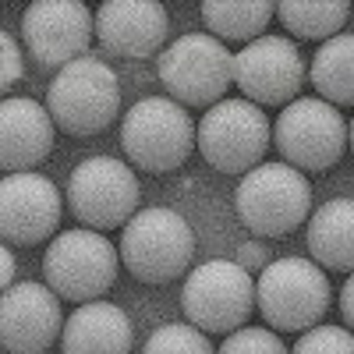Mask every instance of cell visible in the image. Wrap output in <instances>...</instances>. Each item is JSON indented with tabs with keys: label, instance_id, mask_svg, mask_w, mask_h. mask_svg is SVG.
<instances>
[{
	"label": "cell",
	"instance_id": "cell-1",
	"mask_svg": "<svg viewBox=\"0 0 354 354\" xmlns=\"http://www.w3.org/2000/svg\"><path fill=\"white\" fill-rule=\"evenodd\" d=\"M326 270L312 259H277L255 280V308L277 333H308L330 312Z\"/></svg>",
	"mask_w": 354,
	"mask_h": 354
},
{
	"label": "cell",
	"instance_id": "cell-2",
	"mask_svg": "<svg viewBox=\"0 0 354 354\" xmlns=\"http://www.w3.org/2000/svg\"><path fill=\"white\" fill-rule=\"evenodd\" d=\"M198 145V124L177 100H138L121 121V149L145 174H170Z\"/></svg>",
	"mask_w": 354,
	"mask_h": 354
},
{
	"label": "cell",
	"instance_id": "cell-3",
	"mask_svg": "<svg viewBox=\"0 0 354 354\" xmlns=\"http://www.w3.org/2000/svg\"><path fill=\"white\" fill-rule=\"evenodd\" d=\"M46 110L53 124L68 135H100L113 124L117 110H121V85L117 75L96 61V57H82L57 71V78L46 88Z\"/></svg>",
	"mask_w": 354,
	"mask_h": 354
},
{
	"label": "cell",
	"instance_id": "cell-4",
	"mask_svg": "<svg viewBox=\"0 0 354 354\" xmlns=\"http://www.w3.org/2000/svg\"><path fill=\"white\" fill-rule=\"evenodd\" d=\"M241 223L259 238H280L298 230L312 213V185L287 163H259L248 170L234 195Z\"/></svg>",
	"mask_w": 354,
	"mask_h": 354
},
{
	"label": "cell",
	"instance_id": "cell-5",
	"mask_svg": "<svg viewBox=\"0 0 354 354\" xmlns=\"http://www.w3.org/2000/svg\"><path fill=\"white\" fill-rule=\"evenodd\" d=\"M195 255V234L188 220L174 209L153 205L128 220L121 234V262L142 283H170L177 280Z\"/></svg>",
	"mask_w": 354,
	"mask_h": 354
},
{
	"label": "cell",
	"instance_id": "cell-6",
	"mask_svg": "<svg viewBox=\"0 0 354 354\" xmlns=\"http://www.w3.org/2000/svg\"><path fill=\"white\" fill-rule=\"evenodd\" d=\"M181 308L202 333H238L255 312V280L241 262L209 259L195 266L181 290Z\"/></svg>",
	"mask_w": 354,
	"mask_h": 354
},
{
	"label": "cell",
	"instance_id": "cell-7",
	"mask_svg": "<svg viewBox=\"0 0 354 354\" xmlns=\"http://www.w3.org/2000/svg\"><path fill=\"white\" fill-rule=\"evenodd\" d=\"M160 82L181 106H216L234 85V53L205 32H188L160 53Z\"/></svg>",
	"mask_w": 354,
	"mask_h": 354
},
{
	"label": "cell",
	"instance_id": "cell-8",
	"mask_svg": "<svg viewBox=\"0 0 354 354\" xmlns=\"http://www.w3.org/2000/svg\"><path fill=\"white\" fill-rule=\"evenodd\" d=\"M121 248H113L100 230H64L46 245L43 277L68 301H93L117 280Z\"/></svg>",
	"mask_w": 354,
	"mask_h": 354
},
{
	"label": "cell",
	"instance_id": "cell-9",
	"mask_svg": "<svg viewBox=\"0 0 354 354\" xmlns=\"http://www.w3.org/2000/svg\"><path fill=\"white\" fill-rule=\"evenodd\" d=\"M273 142L287 167L301 174H322L347 153V121L326 100H294L280 110Z\"/></svg>",
	"mask_w": 354,
	"mask_h": 354
},
{
	"label": "cell",
	"instance_id": "cell-10",
	"mask_svg": "<svg viewBox=\"0 0 354 354\" xmlns=\"http://www.w3.org/2000/svg\"><path fill=\"white\" fill-rule=\"evenodd\" d=\"M270 149V117L248 100H220L198 121V153L220 174H248Z\"/></svg>",
	"mask_w": 354,
	"mask_h": 354
},
{
	"label": "cell",
	"instance_id": "cell-11",
	"mask_svg": "<svg viewBox=\"0 0 354 354\" xmlns=\"http://www.w3.org/2000/svg\"><path fill=\"white\" fill-rule=\"evenodd\" d=\"M68 205L78 223L88 230H117L128 227L138 209V181L124 160L93 156L71 170L68 177Z\"/></svg>",
	"mask_w": 354,
	"mask_h": 354
},
{
	"label": "cell",
	"instance_id": "cell-12",
	"mask_svg": "<svg viewBox=\"0 0 354 354\" xmlns=\"http://www.w3.org/2000/svg\"><path fill=\"white\" fill-rule=\"evenodd\" d=\"M305 57L298 43L283 36H259L234 53V82L255 106H290L301 100L305 85Z\"/></svg>",
	"mask_w": 354,
	"mask_h": 354
},
{
	"label": "cell",
	"instance_id": "cell-13",
	"mask_svg": "<svg viewBox=\"0 0 354 354\" xmlns=\"http://www.w3.org/2000/svg\"><path fill=\"white\" fill-rule=\"evenodd\" d=\"M96 18L78 0H36L21 15V39L46 68H68L88 57Z\"/></svg>",
	"mask_w": 354,
	"mask_h": 354
},
{
	"label": "cell",
	"instance_id": "cell-14",
	"mask_svg": "<svg viewBox=\"0 0 354 354\" xmlns=\"http://www.w3.org/2000/svg\"><path fill=\"white\" fill-rule=\"evenodd\" d=\"M57 337H64L61 294L50 283L25 280L0 298V344L8 354H43Z\"/></svg>",
	"mask_w": 354,
	"mask_h": 354
},
{
	"label": "cell",
	"instance_id": "cell-15",
	"mask_svg": "<svg viewBox=\"0 0 354 354\" xmlns=\"http://www.w3.org/2000/svg\"><path fill=\"white\" fill-rule=\"evenodd\" d=\"M61 223V192L43 174H8L0 181V234L8 245H43Z\"/></svg>",
	"mask_w": 354,
	"mask_h": 354
},
{
	"label": "cell",
	"instance_id": "cell-16",
	"mask_svg": "<svg viewBox=\"0 0 354 354\" xmlns=\"http://www.w3.org/2000/svg\"><path fill=\"white\" fill-rule=\"evenodd\" d=\"M96 36L106 53L145 61L167 43V11L156 0H106L96 15Z\"/></svg>",
	"mask_w": 354,
	"mask_h": 354
},
{
	"label": "cell",
	"instance_id": "cell-17",
	"mask_svg": "<svg viewBox=\"0 0 354 354\" xmlns=\"http://www.w3.org/2000/svg\"><path fill=\"white\" fill-rule=\"evenodd\" d=\"M53 117L39 100L15 96L0 103V167L8 174H28L53 149Z\"/></svg>",
	"mask_w": 354,
	"mask_h": 354
},
{
	"label": "cell",
	"instance_id": "cell-18",
	"mask_svg": "<svg viewBox=\"0 0 354 354\" xmlns=\"http://www.w3.org/2000/svg\"><path fill=\"white\" fill-rule=\"evenodd\" d=\"M61 347L64 354H131V322L117 305L88 301L64 322Z\"/></svg>",
	"mask_w": 354,
	"mask_h": 354
},
{
	"label": "cell",
	"instance_id": "cell-19",
	"mask_svg": "<svg viewBox=\"0 0 354 354\" xmlns=\"http://www.w3.org/2000/svg\"><path fill=\"white\" fill-rule=\"evenodd\" d=\"M308 252L326 270H354V198L322 202L308 220Z\"/></svg>",
	"mask_w": 354,
	"mask_h": 354
},
{
	"label": "cell",
	"instance_id": "cell-20",
	"mask_svg": "<svg viewBox=\"0 0 354 354\" xmlns=\"http://www.w3.org/2000/svg\"><path fill=\"white\" fill-rule=\"evenodd\" d=\"M308 78L319 100L333 106H354V32H340L326 43H319Z\"/></svg>",
	"mask_w": 354,
	"mask_h": 354
},
{
	"label": "cell",
	"instance_id": "cell-21",
	"mask_svg": "<svg viewBox=\"0 0 354 354\" xmlns=\"http://www.w3.org/2000/svg\"><path fill=\"white\" fill-rule=\"evenodd\" d=\"M270 18H277L273 0H205L202 4V21L220 39H259Z\"/></svg>",
	"mask_w": 354,
	"mask_h": 354
},
{
	"label": "cell",
	"instance_id": "cell-22",
	"mask_svg": "<svg viewBox=\"0 0 354 354\" xmlns=\"http://www.w3.org/2000/svg\"><path fill=\"white\" fill-rule=\"evenodd\" d=\"M277 18L298 39H333L351 18L347 0H283L277 4Z\"/></svg>",
	"mask_w": 354,
	"mask_h": 354
},
{
	"label": "cell",
	"instance_id": "cell-23",
	"mask_svg": "<svg viewBox=\"0 0 354 354\" xmlns=\"http://www.w3.org/2000/svg\"><path fill=\"white\" fill-rule=\"evenodd\" d=\"M142 354H216V351L198 326L167 322V326H160L149 340H145Z\"/></svg>",
	"mask_w": 354,
	"mask_h": 354
},
{
	"label": "cell",
	"instance_id": "cell-24",
	"mask_svg": "<svg viewBox=\"0 0 354 354\" xmlns=\"http://www.w3.org/2000/svg\"><path fill=\"white\" fill-rule=\"evenodd\" d=\"M216 354H290L277 333L266 326H241L238 333H230Z\"/></svg>",
	"mask_w": 354,
	"mask_h": 354
},
{
	"label": "cell",
	"instance_id": "cell-25",
	"mask_svg": "<svg viewBox=\"0 0 354 354\" xmlns=\"http://www.w3.org/2000/svg\"><path fill=\"white\" fill-rule=\"evenodd\" d=\"M290 354H354V333L344 326H312Z\"/></svg>",
	"mask_w": 354,
	"mask_h": 354
},
{
	"label": "cell",
	"instance_id": "cell-26",
	"mask_svg": "<svg viewBox=\"0 0 354 354\" xmlns=\"http://www.w3.org/2000/svg\"><path fill=\"white\" fill-rule=\"evenodd\" d=\"M0 57H4V71H0V88L11 93L15 82H21L25 68H21V53H18V43L11 32H0Z\"/></svg>",
	"mask_w": 354,
	"mask_h": 354
},
{
	"label": "cell",
	"instance_id": "cell-27",
	"mask_svg": "<svg viewBox=\"0 0 354 354\" xmlns=\"http://www.w3.org/2000/svg\"><path fill=\"white\" fill-rule=\"evenodd\" d=\"M340 315H344V322H347L351 333H354V273L340 287Z\"/></svg>",
	"mask_w": 354,
	"mask_h": 354
},
{
	"label": "cell",
	"instance_id": "cell-28",
	"mask_svg": "<svg viewBox=\"0 0 354 354\" xmlns=\"http://www.w3.org/2000/svg\"><path fill=\"white\" fill-rule=\"evenodd\" d=\"M238 262L245 266V270H259V273L266 270V266H270V262H266V252H262V245H255V241L241 248V255H238Z\"/></svg>",
	"mask_w": 354,
	"mask_h": 354
},
{
	"label": "cell",
	"instance_id": "cell-29",
	"mask_svg": "<svg viewBox=\"0 0 354 354\" xmlns=\"http://www.w3.org/2000/svg\"><path fill=\"white\" fill-rule=\"evenodd\" d=\"M0 283H4V290L15 287V259H11V248L8 245L0 248Z\"/></svg>",
	"mask_w": 354,
	"mask_h": 354
},
{
	"label": "cell",
	"instance_id": "cell-30",
	"mask_svg": "<svg viewBox=\"0 0 354 354\" xmlns=\"http://www.w3.org/2000/svg\"><path fill=\"white\" fill-rule=\"evenodd\" d=\"M347 145H351V149H354V121L347 124Z\"/></svg>",
	"mask_w": 354,
	"mask_h": 354
}]
</instances>
